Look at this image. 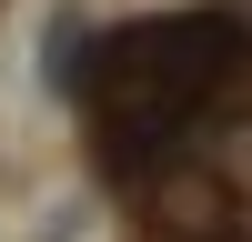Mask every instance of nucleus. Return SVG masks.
Masks as SVG:
<instances>
[{
    "instance_id": "nucleus-1",
    "label": "nucleus",
    "mask_w": 252,
    "mask_h": 242,
    "mask_svg": "<svg viewBox=\"0 0 252 242\" xmlns=\"http://www.w3.org/2000/svg\"><path fill=\"white\" fill-rule=\"evenodd\" d=\"M232 71H242V30L222 10H172V20H131V30L91 40V60H71V91L91 111L101 172L111 182L172 172V151L202 131Z\"/></svg>"
}]
</instances>
